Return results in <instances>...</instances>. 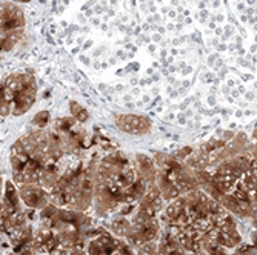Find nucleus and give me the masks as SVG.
<instances>
[{
  "instance_id": "nucleus-12",
  "label": "nucleus",
  "mask_w": 257,
  "mask_h": 255,
  "mask_svg": "<svg viewBox=\"0 0 257 255\" xmlns=\"http://www.w3.org/2000/svg\"><path fill=\"white\" fill-rule=\"evenodd\" d=\"M114 123L119 131L130 135H148L153 129L151 120L139 114H115Z\"/></svg>"
},
{
  "instance_id": "nucleus-6",
  "label": "nucleus",
  "mask_w": 257,
  "mask_h": 255,
  "mask_svg": "<svg viewBox=\"0 0 257 255\" xmlns=\"http://www.w3.org/2000/svg\"><path fill=\"white\" fill-rule=\"evenodd\" d=\"M37 82L31 69H20L11 73L2 80L0 89V114L2 117L8 115H25L36 103Z\"/></svg>"
},
{
  "instance_id": "nucleus-5",
  "label": "nucleus",
  "mask_w": 257,
  "mask_h": 255,
  "mask_svg": "<svg viewBox=\"0 0 257 255\" xmlns=\"http://www.w3.org/2000/svg\"><path fill=\"white\" fill-rule=\"evenodd\" d=\"M157 169V186L165 201H173L191 191L200 189V184L193 169L186 161L165 152L153 155Z\"/></svg>"
},
{
  "instance_id": "nucleus-19",
  "label": "nucleus",
  "mask_w": 257,
  "mask_h": 255,
  "mask_svg": "<svg viewBox=\"0 0 257 255\" xmlns=\"http://www.w3.org/2000/svg\"><path fill=\"white\" fill-rule=\"evenodd\" d=\"M51 122V115L48 111H40L34 115V119L31 122V126L33 128H48Z\"/></svg>"
},
{
  "instance_id": "nucleus-18",
  "label": "nucleus",
  "mask_w": 257,
  "mask_h": 255,
  "mask_svg": "<svg viewBox=\"0 0 257 255\" xmlns=\"http://www.w3.org/2000/svg\"><path fill=\"white\" fill-rule=\"evenodd\" d=\"M53 255H88L85 246H76V244H65L60 246Z\"/></svg>"
},
{
  "instance_id": "nucleus-13",
  "label": "nucleus",
  "mask_w": 257,
  "mask_h": 255,
  "mask_svg": "<svg viewBox=\"0 0 257 255\" xmlns=\"http://www.w3.org/2000/svg\"><path fill=\"white\" fill-rule=\"evenodd\" d=\"M19 195L23 204L34 211H42L45 206L51 203L50 191H46L39 184H22L19 186Z\"/></svg>"
},
{
  "instance_id": "nucleus-7",
  "label": "nucleus",
  "mask_w": 257,
  "mask_h": 255,
  "mask_svg": "<svg viewBox=\"0 0 257 255\" xmlns=\"http://www.w3.org/2000/svg\"><path fill=\"white\" fill-rule=\"evenodd\" d=\"M254 161H255V158L252 157L251 149H249V151H245L234 157H229V158L220 161L219 165L211 166L205 171H208L209 175L213 177L214 183L217 184V188L223 194H228L236 186V183L240 180V177L252 166Z\"/></svg>"
},
{
  "instance_id": "nucleus-17",
  "label": "nucleus",
  "mask_w": 257,
  "mask_h": 255,
  "mask_svg": "<svg viewBox=\"0 0 257 255\" xmlns=\"http://www.w3.org/2000/svg\"><path fill=\"white\" fill-rule=\"evenodd\" d=\"M69 112H71V117H74L79 123H86L89 119L88 111L77 102H69Z\"/></svg>"
},
{
  "instance_id": "nucleus-25",
  "label": "nucleus",
  "mask_w": 257,
  "mask_h": 255,
  "mask_svg": "<svg viewBox=\"0 0 257 255\" xmlns=\"http://www.w3.org/2000/svg\"><path fill=\"white\" fill-rule=\"evenodd\" d=\"M186 255H199V253H197V252H188Z\"/></svg>"
},
{
  "instance_id": "nucleus-26",
  "label": "nucleus",
  "mask_w": 257,
  "mask_h": 255,
  "mask_svg": "<svg viewBox=\"0 0 257 255\" xmlns=\"http://www.w3.org/2000/svg\"><path fill=\"white\" fill-rule=\"evenodd\" d=\"M7 255H16L14 252H10V253H7Z\"/></svg>"
},
{
  "instance_id": "nucleus-23",
  "label": "nucleus",
  "mask_w": 257,
  "mask_h": 255,
  "mask_svg": "<svg viewBox=\"0 0 257 255\" xmlns=\"http://www.w3.org/2000/svg\"><path fill=\"white\" fill-rule=\"evenodd\" d=\"M252 142H257V128L252 131Z\"/></svg>"
},
{
  "instance_id": "nucleus-24",
  "label": "nucleus",
  "mask_w": 257,
  "mask_h": 255,
  "mask_svg": "<svg viewBox=\"0 0 257 255\" xmlns=\"http://www.w3.org/2000/svg\"><path fill=\"white\" fill-rule=\"evenodd\" d=\"M16 4H28V2H31V0H14Z\"/></svg>"
},
{
  "instance_id": "nucleus-4",
  "label": "nucleus",
  "mask_w": 257,
  "mask_h": 255,
  "mask_svg": "<svg viewBox=\"0 0 257 255\" xmlns=\"http://www.w3.org/2000/svg\"><path fill=\"white\" fill-rule=\"evenodd\" d=\"M37 223L50 226L62 246H85L92 235V230H94L91 217H88L85 212L59 207L53 203L39 211Z\"/></svg>"
},
{
  "instance_id": "nucleus-22",
  "label": "nucleus",
  "mask_w": 257,
  "mask_h": 255,
  "mask_svg": "<svg viewBox=\"0 0 257 255\" xmlns=\"http://www.w3.org/2000/svg\"><path fill=\"white\" fill-rule=\"evenodd\" d=\"M251 154H252V157L257 161V142H252V145H251Z\"/></svg>"
},
{
  "instance_id": "nucleus-15",
  "label": "nucleus",
  "mask_w": 257,
  "mask_h": 255,
  "mask_svg": "<svg viewBox=\"0 0 257 255\" xmlns=\"http://www.w3.org/2000/svg\"><path fill=\"white\" fill-rule=\"evenodd\" d=\"M134 165H136L139 175L148 183V186L157 184V169H156V161L153 157L142 154V152H137L134 155Z\"/></svg>"
},
{
  "instance_id": "nucleus-3",
  "label": "nucleus",
  "mask_w": 257,
  "mask_h": 255,
  "mask_svg": "<svg viewBox=\"0 0 257 255\" xmlns=\"http://www.w3.org/2000/svg\"><path fill=\"white\" fill-rule=\"evenodd\" d=\"M99 160V155H92L86 158L77 157L69 161L59 181L50 191L51 203L59 207L86 212L94 201Z\"/></svg>"
},
{
  "instance_id": "nucleus-27",
  "label": "nucleus",
  "mask_w": 257,
  "mask_h": 255,
  "mask_svg": "<svg viewBox=\"0 0 257 255\" xmlns=\"http://www.w3.org/2000/svg\"><path fill=\"white\" fill-rule=\"evenodd\" d=\"M34 255H45V253H34Z\"/></svg>"
},
{
  "instance_id": "nucleus-8",
  "label": "nucleus",
  "mask_w": 257,
  "mask_h": 255,
  "mask_svg": "<svg viewBox=\"0 0 257 255\" xmlns=\"http://www.w3.org/2000/svg\"><path fill=\"white\" fill-rule=\"evenodd\" d=\"M0 42L2 53H10L25 36V14L16 2H5L0 11Z\"/></svg>"
},
{
  "instance_id": "nucleus-14",
  "label": "nucleus",
  "mask_w": 257,
  "mask_h": 255,
  "mask_svg": "<svg viewBox=\"0 0 257 255\" xmlns=\"http://www.w3.org/2000/svg\"><path fill=\"white\" fill-rule=\"evenodd\" d=\"M157 247L159 255H186L188 252L180 244L174 232L168 227H163L162 232L157 238Z\"/></svg>"
},
{
  "instance_id": "nucleus-21",
  "label": "nucleus",
  "mask_w": 257,
  "mask_h": 255,
  "mask_svg": "<svg viewBox=\"0 0 257 255\" xmlns=\"http://www.w3.org/2000/svg\"><path fill=\"white\" fill-rule=\"evenodd\" d=\"M193 151H194V148H183V149H180L179 152H176V157L185 161L186 158H188V157L193 154Z\"/></svg>"
},
{
  "instance_id": "nucleus-9",
  "label": "nucleus",
  "mask_w": 257,
  "mask_h": 255,
  "mask_svg": "<svg viewBox=\"0 0 257 255\" xmlns=\"http://www.w3.org/2000/svg\"><path fill=\"white\" fill-rule=\"evenodd\" d=\"M53 128L57 131L60 140L65 146L66 154L69 155H80L89 148L91 140L89 135L74 117H60L54 120Z\"/></svg>"
},
{
  "instance_id": "nucleus-10",
  "label": "nucleus",
  "mask_w": 257,
  "mask_h": 255,
  "mask_svg": "<svg viewBox=\"0 0 257 255\" xmlns=\"http://www.w3.org/2000/svg\"><path fill=\"white\" fill-rule=\"evenodd\" d=\"M85 249L88 255H137L136 249L126 240L103 227H94Z\"/></svg>"
},
{
  "instance_id": "nucleus-2",
  "label": "nucleus",
  "mask_w": 257,
  "mask_h": 255,
  "mask_svg": "<svg viewBox=\"0 0 257 255\" xmlns=\"http://www.w3.org/2000/svg\"><path fill=\"white\" fill-rule=\"evenodd\" d=\"M228 214L225 207L202 189L170 201L160 214L163 227H191L206 235Z\"/></svg>"
},
{
  "instance_id": "nucleus-1",
  "label": "nucleus",
  "mask_w": 257,
  "mask_h": 255,
  "mask_svg": "<svg viewBox=\"0 0 257 255\" xmlns=\"http://www.w3.org/2000/svg\"><path fill=\"white\" fill-rule=\"evenodd\" d=\"M148 188V183L139 175L134 161L122 151H112L99 160L92 206L99 215H112L123 206L137 204Z\"/></svg>"
},
{
  "instance_id": "nucleus-16",
  "label": "nucleus",
  "mask_w": 257,
  "mask_h": 255,
  "mask_svg": "<svg viewBox=\"0 0 257 255\" xmlns=\"http://www.w3.org/2000/svg\"><path fill=\"white\" fill-rule=\"evenodd\" d=\"M197 253L199 255H229V249H226V247H223V246H220L217 243L205 241Z\"/></svg>"
},
{
  "instance_id": "nucleus-20",
  "label": "nucleus",
  "mask_w": 257,
  "mask_h": 255,
  "mask_svg": "<svg viewBox=\"0 0 257 255\" xmlns=\"http://www.w3.org/2000/svg\"><path fill=\"white\" fill-rule=\"evenodd\" d=\"M136 253L137 255H159V247H157V240L156 241H151V243H147L144 246H140L136 249Z\"/></svg>"
},
{
  "instance_id": "nucleus-11",
  "label": "nucleus",
  "mask_w": 257,
  "mask_h": 255,
  "mask_svg": "<svg viewBox=\"0 0 257 255\" xmlns=\"http://www.w3.org/2000/svg\"><path fill=\"white\" fill-rule=\"evenodd\" d=\"M130 229L123 240H126L134 249L147 243L156 241L162 232L160 218H148L133 212L130 217Z\"/></svg>"
}]
</instances>
